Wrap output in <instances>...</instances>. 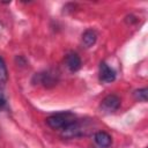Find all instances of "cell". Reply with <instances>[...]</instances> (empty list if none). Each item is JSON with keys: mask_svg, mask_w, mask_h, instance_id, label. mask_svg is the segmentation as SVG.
Masks as SVG:
<instances>
[{"mask_svg": "<svg viewBox=\"0 0 148 148\" xmlns=\"http://www.w3.org/2000/svg\"><path fill=\"white\" fill-rule=\"evenodd\" d=\"M116 79V72L113 68H111L106 62H101L99 65V80L104 83H110L114 81Z\"/></svg>", "mask_w": 148, "mask_h": 148, "instance_id": "277c9868", "label": "cell"}, {"mask_svg": "<svg viewBox=\"0 0 148 148\" xmlns=\"http://www.w3.org/2000/svg\"><path fill=\"white\" fill-rule=\"evenodd\" d=\"M40 82L46 86V87H50V86H54L56 82H57V79H56V74L53 73H50V72H46V73H43L42 74V80Z\"/></svg>", "mask_w": 148, "mask_h": 148, "instance_id": "ba28073f", "label": "cell"}, {"mask_svg": "<svg viewBox=\"0 0 148 148\" xmlns=\"http://www.w3.org/2000/svg\"><path fill=\"white\" fill-rule=\"evenodd\" d=\"M8 79V73H7V67L3 61V59L0 57V84H3L7 82Z\"/></svg>", "mask_w": 148, "mask_h": 148, "instance_id": "9c48e42d", "label": "cell"}, {"mask_svg": "<svg viewBox=\"0 0 148 148\" xmlns=\"http://www.w3.org/2000/svg\"><path fill=\"white\" fill-rule=\"evenodd\" d=\"M86 125L80 121V120H75L72 125H69L67 128H65L64 131H61V135L64 138H68V139H72V138H77V136H81L83 134H86Z\"/></svg>", "mask_w": 148, "mask_h": 148, "instance_id": "7a4b0ae2", "label": "cell"}, {"mask_svg": "<svg viewBox=\"0 0 148 148\" xmlns=\"http://www.w3.org/2000/svg\"><path fill=\"white\" fill-rule=\"evenodd\" d=\"M75 120H76V116L73 112L64 111V112H58V113H54V114H51L50 117H47L46 124L53 130L64 131L69 125H72Z\"/></svg>", "mask_w": 148, "mask_h": 148, "instance_id": "6da1fadb", "label": "cell"}, {"mask_svg": "<svg viewBox=\"0 0 148 148\" xmlns=\"http://www.w3.org/2000/svg\"><path fill=\"white\" fill-rule=\"evenodd\" d=\"M96 39H97V34H96V31L92 30V29L86 30V31L83 32V35H82V43H83V45H84L86 47L92 46V45L95 44Z\"/></svg>", "mask_w": 148, "mask_h": 148, "instance_id": "52a82bcc", "label": "cell"}, {"mask_svg": "<svg viewBox=\"0 0 148 148\" xmlns=\"http://www.w3.org/2000/svg\"><path fill=\"white\" fill-rule=\"evenodd\" d=\"M94 140L96 142V145L101 148H108L111 146L112 143V139H111V135L104 131H98L95 133L94 135Z\"/></svg>", "mask_w": 148, "mask_h": 148, "instance_id": "5b68a950", "label": "cell"}, {"mask_svg": "<svg viewBox=\"0 0 148 148\" xmlns=\"http://www.w3.org/2000/svg\"><path fill=\"white\" fill-rule=\"evenodd\" d=\"M65 62H66V66L68 67V69L71 72H76L81 68V59L80 57L72 52V53H68L66 56V59H65Z\"/></svg>", "mask_w": 148, "mask_h": 148, "instance_id": "8992f818", "label": "cell"}, {"mask_svg": "<svg viewBox=\"0 0 148 148\" xmlns=\"http://www.w3.org/2000/svg\"><path fill=\"white\" fill-rule=\"evenodd\" d=\"M5 105H6V97H5L3 91H2L1 88H0V110L3 109Z\"/></svg>", "mask_w": 148, "mask_h": 148, "instance_id": "8fae6325", "label": "cell"}, {"mask_svg": "<svg viewBox=\"0 0 148 148\" xmlns=\"http://www.w3.org/2000/svg\"><path fill=\"white\" fill-rule=\"evenodd\" d=\"M134 97L138 101L141 102H147V88H142V89H138L134 91Z\"/></svg>", "mask_w": 148, "mask_h": 148, "instance_id": "30bf717a", "label": "cell"}, {"mask_svg": "<svg viewBox=\"0 0 148 148\" xmlns=\"http://www.w3.org/2000/svg\"><path fill=\"white\" fill-rule=\"evenodd\" d=\"M119 106H120V98L117 95H108L101 102V110L106 113L114 112L116 110H118Z\"/></svg>", "mask_w": 148, "mask_h": 148, "instance_id": "3957f363", "label": "cell"}]
</instances>
